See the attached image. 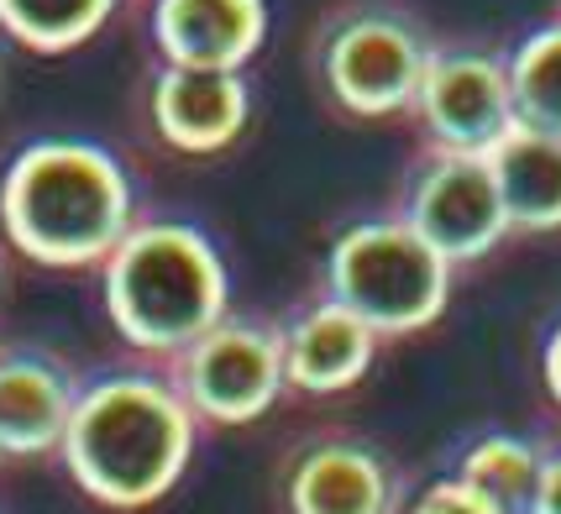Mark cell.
Masks as SVG:
<instances>
[{
	"label": "cell",
	"mask_w": 561,
	"mask_h": 514,
	"mask_svg": "<svg viewBox=\"0 0 561 514\" xmlns=\"http://www.w3.org/2000/svg\"><path fill=\"white\" fill-rule=\"evenodd\" d=\"M399 514H499V510H493L472 483H462L457 472H446V467H440L436 478H425L420 489H404Z\"/></svg>",
	"instance_id": "cell-18"
},
{
	"label": "cell",
	"mask_w": 561,
	"mask_h": 514,
	"mask_svg": "<svg viewBox=\"0 0 561 514\" xmlns=\"http://www.w3.org/2000/svg\"><path fill=\"white\" fill-rule=\"evenodd\" d=\"M530 514H561V436H546V457H540Z\"/></svg>",
	"instance_id": "cell-19"
},
{
	"label": "cell",
	"mask_w": 561,
	"mask_h": 514,
	"mask_svg": "<svg viewBox=\"0 0 561 514\" xmlns=\"http://www.w3.org/2000/svg\"><path fill=\"white\" fill-rule=\"evenodd\" d=\"M393 210L410 220L451 269L483 263L504 237H514L499 184H493L489 152H451V147L420 142L415 158L404 163Z\"/></svg>",
	"instance_id": "cell-7"
},
{
	"label": "cell",
	"mask_w": 561,
	"mask_h": 514,
	"mask_svg": "<svg viewBox=\"0 0 561 514\" xmlns=\"http://www.w3.org/2000/svg\"><path fill=\"white\" fill-rule=\"evenodd\" d=\"M284 336V373H289L294 393H346L352 384H363L373 357H378V331L363 316H352L342 299L320 289L316 299H305L294 316L278 320Z\"/></svg>",
	"instance_id": "cell-12"
},
{
	"label": "cell",
	"mask_w": 561,
	"mask_h": 514,
	"mask_svg": "<svg viewBox=\"0 0 561 514\" xmlns=\"http://www.w3.org/2000/svg\"><path fill=\"white\" fill-rule=\"evenodd\" d=\"M540 378H546V393H551V404L561 410V320L546 331V342H540Z\"/></svg>",
	"instance_id": "cell-20"
},
{
	"label": "cell",
	"mask_w": 561,
	"mask_h": 514,
	"mask_svg": "<svg viewBox=\"0 0 561 514\" xmlns=\"http://www.w3.org/2000/svg\"><path fill=\"white\" fill-rule=\"evenodd\" d=\"M540 457H546V436L478 431L472 441H462V446L451 452L446 472H457L462 483H472L499 514H530Z\"/></svg>",
	"instance_id": "cell-15"
},
{
	"label": "cell",
	"mask_w": 561,
	"mask_h": 514,
	"mask_svg": "<svg viewBox=\"0 0 561 514\" xmlns=\"http://www.w3.org/2000/svg\"><path fill=\"white\" fill-rule=\"evenodd\" d=\"M404 472L378 441L357 431H316L278 462L284 514H399Z\"/></svg>",
	"instance_id": "cell-9"
},
{
	"label": "cell",
	"mask_w": 561,
	"mask_h": 514,
	"mask_svg": "<svg viewBox=\"0 0 561 514\" xmlns=\"http://www.w3.org/2000/svg\"><path fill=\"white\" fill-rule=\"evenodd\" d=\"M147 122L173 152L216 158L252 122V84L242 69H195L158 58L147 73Z\"/></svg>",
	"instance_id": "cell-10"
},
{
	"label": "cell",
	"mask_w": 561,
	"mask_h": 514,
	"mask_svg": "<svg viewBox=\"0 0 561 514\" xmlns=\"http://www.w3.org/2000/svg\"><path fill=\"white\" fill-rule=\"evenodd\" d=\"M451 278L457 269L399 210L346 220L320 263V289L363 316L378 342L431 331L451 305Z\"/></svg>",
	"instance_id": "cell-5"
},
{
	"label": "cell",
	"mask_w": 561,
	"mask_h": 514,
	"mask_svg": "<svg viewBox=\"0 0 561 514\" xmlns=\"http://www.w3.org/2000/svg\"><path fill=\"white\" fill-rule=\"evenodd\" d=\"M169 373L199 415V425H252L289 393L278 320L263 316L226 310L205 336L169 357Z\"/></svg>",
	"instance_id": "cell-6"
},
{
	"label": "cell",
	"mask_w": 561,
	"mask_h": 514,
	"mask_svg": "<svg viewBox=\"0 0 561 514\" xmlns=\"http://www.w3.org/2000/svg\"><path fill=\"white\" fill-rule=\"evenodd\" d=\"M493 184L504 199L514 237H557L561 231V137L514 126L489 152Z\"/></svg>",
	"instance_id": "cell-14"
},
{
	"label": "cell",
	"mask_w": 561,
	"mask_h": 514,
	"mask_svg": "<svg viewBox=\"0 0 561 514\" xmlns=\"http://www.w3.org/2000/svg\"><path fill=\"white\" fill-rule=\"evenodd\" d=\"M105 273V316L122 342L169 363L231 310V273L195 220H137Z\"/></svg>",
	"instance_id": "cell-3"
},
{
	"label": "cell",
	"mask_w": 561,
	"mask_h": 514,
	"mask_svg": "<svg viewBox=\"0 0 561 514\" xmlns=\"http://www.w3.org/2000/svg\"><path fill=\"white\" fill-rule=\"evenodd\" d=\"M137 226V184L105 142L32 137L0 173V231L43 269H100Z\"/></svg>",
	"instance_id": "cell-2"
},
{
	"label": "cell",
	"mask_w": 561,
	"mask_h": 514,
	"mask_svg": "<svg viewBox=\"0 0 561 514\" xmlns=\"http://www.w3.org/2000/svg\"><path fill=\"white\" fill-rule=\"evenodd\" d=\"M147 37L169 64L247 69L268 37V0H152Z\"/></svg>",
	"instance_id": "cell-13"
},
{
	"label": "cell",
	"mask_w": 561,
	"mask_h": 514,
	"mask_svg": "<svg viewBox=\"0 0 561 514\" xmlns=\"http://www.w3.org/2000/svg\"><path fill=\"white\" fill-rule=\"evenodd\" d=\"M510 90L519 126L561 137V16L540 22L510 48Z\"/></svg>",
	"instance_id": "cell-17"
},
{
	"label": "cell",
	"mask_w": 561,
	"mask_h": 514,
	"mask_svg": "<svg viewBox=\"0 0 561 514\" xmlns=\"http://www.w3.org/2000/svg\"><path fill=\"white\" fill-rule=\"evenodd\" d=\"M122 11V0H0V37L16 48L58 58L84 48Z\"/></svg>",
	"instance_id": "cell-16"
},
{
	"label": "cell",
	"mask_w": 561,
	"mask_h": 514,
	"mask_svg": "<svg viewBox=\"0 0 561 514\" xmlns=\"http://www.w3.org/2000/svg\"><path fill=\"white\" fill-rule=\"evenodd\" d=\"M410 122H415L420 142L431 147L493 152L519 126L510 90V53L467 43V37H436Z\"/></svg>",
	"instance_id": "cell-8"
},
{
	"label": "cell",
	"mask_w": 561,
	"mask_h": 514,
	"mask_svg": "<svg viewBox=\"0 0 561 514\" xmlns=\"http://www.w3.org/2000/svg\"><path fill=\"white\" fill-rule=\"evenodd\" d=\"M436 32L404 0H336L305 43V69L320 105L342 122L410 116Z\"/></svg>",
	"instance_id": "cell-4"
},
{
	"label": "cell",
	"mask_w": 561,
	"mask_h": 514,
	"mask_svg": "<svg viewBox=\"0 0 561 514\" xmlns=\"http://www.w3.org/2000/svg\"><path fill=\"white\" fill-rule=\"evenodd\" d=\"M73 373L48 346H0V462H32L64 446L73 415Z\"/></svg>",
	"instance_id": "cell-11"
},
{
	"label": "cell",
	"mask_w": 561,
	"mask_h": 514,
	"mask_svg": "<svg viewBox=\"0 0 561 514\" xmlns=\"http://www.w3.org/2000/svg\"><path fill=\"white\" fill-rule=\"evenodd\" d=\"M199 446V415L169 363H111L79 378L58 457L100 510H152L179 489Z\"/></svg>",
	"instance_id": "cell-1"
}]
</instances>
